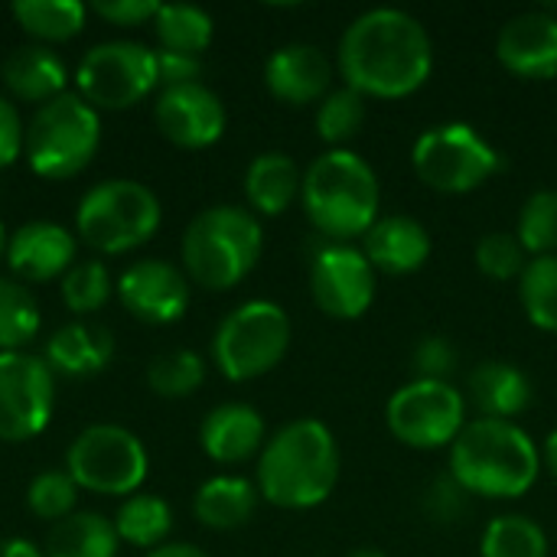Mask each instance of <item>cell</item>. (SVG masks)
<instances>
[{"instance_id": "6da1fadb", "label": "cell", "mask_w": 557, "mask_h": 557, "mask_svg": "<svg viewBox=\"0 0 557 557\" xmlns=\"http://www.w3.org/2000/svg\"><path fill=\"white\" fill-rule=\"evenodd\" d=\"M339 75L362 98L398 101L421 91L434 72V42L428 26L398 7L359 13L339 36Z\"/></svg>"}, {"instance_id": "7a4b0ae2", "label": "cell", "mask_w": 557, "mask_h": 557, "mask_svg": "<svg viewBox=\"0 0 557 557\" xmlns=\"http://www.w3.org/2000/svg\"><path fill=\"white\" fill-rule=\"evenodd\" d=\"M343 454L333 431L317 418H297L271 434L258 454V496L284 512L323 506L339 486Z\"/></svg>"}, {"instance_id": "3957f363", "label": "cell", "mask_w": 557, "mask_h": 557, "mask_svg": "<svg viewBox=\"0 0 557 557\" xmlns=\"http://www.w3.org/2000/svg\"><path fill=\"white\" fill-rule=\"evenodd\" d=\"M542 473V447L516 421L473 418L450 444V476L483 499H519Z\"/></svg>"}, {"instance_id": "277c9868", "label": "cell", "mask_w": 557, "mask_h": 557, "mask_svg": "<svg viewBox=\"0 0 557 557\" xmlns=\"http://www.w3.org/2000/svg\"><path fill=\"white\" fill-rule=\"evenodd\" d=\"M300 206L323 238L349 245L352 238H366L379 222L382 186L369 160L356 150H326L304 173Z\"/></svg>"}, {"instance_id": "5b68a950", "label": "cell", "mask_w": 557, "mask_h": 557, "mask_svg": "<svg viewBox=\"0 0 557 557\" xmlns=\"http://www.w3.org/2000/svg\"><path fill=\"white\" fill-rule=\"evenodd\" d=\"M264 255V228L245 206H209L183 232L180 258L189 281L206 290L238 287Z\"/></svg>"}, {"instance_id": "8992f818", "label": "cell", "mask_w": 557, "mask_h": 557, "mask_svg": "<svg viewBox=\"0 0 557 557\" xmlns=\"http://www.w3.org/2000/svg\"><path fill=\"white\" fill-rule=\"evenodd\" d=\"M101 147V117L78 95L65 91L39 104L23 134V157L29 170L49 183L78 176Z\"/></svg>"}, {"instance_id": "52a82bcc", "label": "cell", "mask_w": 557, "mask_h": 557, "mask_svg": "<svg viewBox=\"0 0 557 557\" xmlns=\"http://www.w3.org/2000/svg\"><path fill=\"white\" fill-rule=\"evenodd\" d=\"M163 222L160 199L137 180H104L75 209L78 238L101 255H124L147 245Z\"/></svg>"}, {"instance_id": "ba28073f", "label": "cell", "mask_w": 557, "mask_h": 557, "mask_svg": "<svg viewBox=\"0 0 557 557\" xmlns=\"http://www.w3.org/2000/svg\"><path fill=\"white\" fill-rule=\"evenodd\" d=\"M294 339L290 317L274 300H245L212 336V362L228 382H255L274 372Z\"/></svg>"}, {"instance_id": "9c48e42d", "label": "cell", "mask_w": 557, "mask_h": 557, "mask_svg": "<svg viewBox=\"0 0 557 557\" xmlns=\"http://www.w3.org/2000/svg\"><path fill=\"white\" fill-rule=\"evenodd\" d=\"M411 166L428 189L444 196H467L503 170V153L473 124L447 121L428 127L414 140Z\"/></svg>"}, {"instance_id": "30bf717a", "label": "cell", "mask_w": 557, "mask_h": 557, "mask_svg": "<svg viewBox=\"0 0 557 557\" xmlns=\"http://www.w3.org/2000/svg\"><path fill=\"white\" fill-rule=\"evenodd\" d=\"M150 470L144 441L121 424H91L65 450V473L95 496H134Z\"/></svg>"}, {"instance_id": "8fae6325", "label": "cell", "mask_w": 557, "mask_h": 557, "mask_svg": "<svg viewBox=\"0 0 557 557\" xmlns=\"http://www.w3.org/2000/svg\"><path fill=\"white\" fill-rule=\"evenodd\" d=\"M157 85V52L134 39L98 42L82 55L75 69V88L95 111L134 108L153 95Z\"/></svg>"}, {"instance_id": "7c38bea8", "label": "cell", "mask_w": 557, "mask_h": 557, "mask_svg": "<svg viewBox=\"0 0 557 557\" xmlns=\"http://www.w3.org/2000/svg\"><path fill=\"white\" fill-rule=\"evenodd\" d=\"M385 424L392 437L411 450H441L467 428V398L454 382L411 379L388 398Z\"/></svg>"}, {"instance_id": "4fadbf2b", "label": "cell", "mask_w": 557, "mask_h": 557, "mask_svg": "<svg viewBox=\"0 0 557 557\" xmlns=\"http://www.w3.org/2000/svg\"><path fill=\"white\" fill-rule=\"evenodd\" d=\"M55 411V372L42 356L0 352V441L39 437Z\"/></svg>"}, {"instance_id": "5bb4252c", "label": "cell", "mask_w": 557, "mask_h": 557, "mask_svg": "<svg viewBox=\"0 0 557 557\" xmlns=\"http://www.w3.org/2000/svg\"><path fill=\"white\" fill-rule=\"evenodd\" d=\"M379 271L362 248L330 242L313 255L310 294L313 304L333 320H359L375 304Z\"/></svg>"}, {"instance_id": "9a60e30c", "label": "cell", "mask_w": 557, "mask_h": 557, "mask_svg": "<svg viewBox=\"0 0 557 557\" xmlns=\"http://www.w3.org/2000/svg\"><path fill=\"white\" fill-rule=\"evenodd\" d=\"M153 124L170 144L183 150H206L222 140L228 114L222 98L209 85L189 82V85L163 88L157 95Z\"/></svg>"}, {"instance_id": "2e32d148", "label": "cell", "mask_w": 557, "mask_h": 557, "mask_svg": "<svg viewBox=\"0 0 557 557\" xmlns=\"http://www.w3.org/2000/svg\"><path fill=\"white\" fill-rule=\"evenodd\" d=\"M124 310L150 326H166L186 317L189 310V277L163 258L134 261L114 284Z\"/></svg>"}, {"instance_id": "e0dca14e", "label": "cell", "mask_w": 557, "mask_h": 557, "mask_svg": "<svg viewBox=\"0 0 557 557\" xmlns=\"http://www.w3.org/2000/svg\"><path fill=\"white\" fill-rule=\"evenodd\" d=\"M496 59L506 72L532 82L557 75V16L552 10H525L496 36Z\"/></svg>"}, {"instance_id": "ac0fdd59", "label": "cell", "mask_w": 557, "mask_h": 557, "mask_svg": "<svg viewBox=\"0 0 557 557\" xmlns=\"http://www.w3.org/2000/svg\"><path fill=\"white\" fill-rule=\"evenodd\" d=\"M75 235L59 222H26L7 238V268L23 284H46L65 277L75 264Z\"/></svg>"}, {"instance_id": "d6986e66", "label": "cell", "mask_w": 557, "mask_h": 557, "mask_svg": "<svg viewBox=\"0 0 557 557\" xmlns=\"http://www.w3.org/2000/svg\"><path fill=\"white\" fill-rule=\"evenodd\" d=\"M264 85L284 104H313L330 95L333 65L313 42H287L264 62Z\"/></svg>"}, {"instance_id": "ffe728a7", "label": "cell", "mask_w": 557, "mask_h": 557, "mask_svg": "<svg viewBox=\"0 0 557 557\" xmlns=\"http://www.w3.org/2000/svg\"><path fill=\"white\" fill-rule=\"evenodd\" d=\"M268 444V428L258 408L245 401H225L202 418L199 447L209 460L222 467L245 463L258 457Z\"/></svg>"}, {"instance_id": "44dd1931", "label": "cell", "mask_w": 557, "mask_h": 557, "mask_svg": "<svg viewBox=\"0 0 557 557\" xmlns=\"http://www.w3.org/2000/svg\"><path fill=\"white\" fill-rule=\"evenodd\" d=\"M362 251L375 271L405 277L428 264L431 232L411 215H379V222L362 238Z\"/></svg>"}, {"instance_id": "7402d4cb", "label": "cell", "mask_w": 557, "mask_h": 557, "mask_svg": "<svg viewBox=\"0 0 557 557\" xmlns=\"http://www.w3.org/2000/svg\"><path fill=\"white\" fill-rule=\"evenodd\" d=\"M467 392L480 418H496V421H516L535 401L532 379L519 366L503 359L480 362L467 379Z\"/></svg>"}, {"instance_id": "603a6c76", "label": "cell", "mask_w": 557, "mask_h": 557, "mask_svg": "<svg viewBox=\"0 0 557 557\" xmlns=\"http://www.w3.org/2000/svg\"><path fill=\"white\" fill-rule=\"evenodd\" d=\"M0 78L7 85V91L16 101L26 104H49L52 98L65 95V82H69V69L62 62L59 52H52L42 42H26L16 46L3 65H0Z\"/></svg>"}, {"instance_id": "cb8c5ba5", "label": "cell", "mask_w": 557, "mask_h": 557, "mask_svg": "<svg viewBox=\"0 0 557 557\" xmlns=\"http://www.w3.org/2000/svg\"><path fill=\"white\" fill-rule=\"evenodd\" d=\"M46 366L69 379H88L111 366L114 359V336L108 326L98 323H65L46 343Z\"/></svg>"}, {"instance_id": "d4e9b609", "label": "cell", "mask_w": 557, "mask_h": 557, "mask_svg": "<svg viewBox=\"0 0 557 557\" xmlns=\"http://www.w3.org/2000/svg\"><path fill=\"white\" fill-rule=\"evenodd\" d=\"M304 173L297 160L284 150L258 153L245 170V199L255 215H284L294 199H300Z\"/></svg>"}, {"instance_id": "484cf974", "label": "cell", "mask_w": 557, "mask_h": 557, "mask_svg": "<svg viewBox=\"0 0 557 557\" xmlns=\"http://www.w3.org/2000/svg\"><path fill=\"white\" fill-rule=\"evenodd\" d=\"M258 486L245 476H212L196 490V522L212 532H232L251 522L258 509Z\"/></svg>"}, {"instance_id": "4316f807", "label": "cell", "mask_w": 557, "mask_h": 557, "mask_svg": "<svg viewBox=\"0 0 557 557\" xmlns=\"http://www.w3.org/2000/svg\"><path fill=\"white\" fill-rule=\"evenodd\" d=\"M117 532L98 512H72L69 519L49 525L46 532V557H117Z\"/></svg>"}, {"instance_id": "83f0119b", "label": "cell", "mask_w": 557, "mask_h": 557, "mask_svg": "<svg viewBox=\"0 0 557 557\" xmlns=\"http://www.w3.org/2000/svg\"><path fill=\"white\" fill-rule=\"evenodd\" d=\"M13 20L36 42H69L85 29L88 7L78 0H16L10 7Z\"/></svg>"}, {"instance_id": "f1b7e54d", "label": "cell", "mask_w": 557, "mask_h": 557, "mask_svg": "<svg viewBox=\"0 0 557 557\" xmlns=\"http://www.w3.org/2000/svg\"><path fill=\"white\" fill-rule=\"evenodd\" d=\"M173 529V509L166 499L153 493H134L121 503L114 516V532L121 542L134 548H160L166 545V535Z\"/></svg>"}, {"instance_id": "f546056e", "label": "cell", "mask_w": 557, "mask_h": 557, "mask_svg": "<svg viewBox=\"0 0 557 557\" xmlns=\"http://www.w3.org/2000/svg\"><path fill=\"white\" fill-rule=\"evenodd\" d=\"M153 33L160 49L166 52H183V55H199L209 49L215 23L202 7L193 3H160L153 16Z\"/></svg>"}, {"instance_id": "4dcf8cb0", "label": "cell", "mask_w": 557, "mask_h": 557, "mask_svg": "<svg viewBox=\"0 0 557 557\" xmlns=\"http://www.w3.org/2000/svg\"><path fill=\"white\" fill-rule=\"evenodd\" d=\"M39 326L42 313L29 287L16 277H0V352H26Z\"/></svg>"}, {"instance_id": "1f68e13d", "label": "cell", "mask_w": 557, "mask_h": 557, "mask_svg": "<svg viewBox=\"0 0 557 557\" xmlns=\"http://www.w3.org/2000/svg\"><path fill=\"white\" fill-rule=\"evenodd\" d=\"M480 557H548V535L529 516H496L483 529Z\"/></svg>"}, {"instance_id": "d6a6232c", "label": "cell", "mask_w": 557, "mask_h": 557, "mask_svg": "<svg viewBox=\"0 0 557 557\" xmlns=\"http://www.w3.org/2000/svg\"><path fill=\"white\" fill-rule=\"evenodd\" d=\"M519 300L535 330L557 333V255L529 258L519 277Z\"/></svg>"}, {"instance_id": "836d02e7", "label": "cell", "mask_w": 557, "mask_h": 557, "mask_svg": "<svg viewBox=\"0 0 557 557\" xmlns=\"http://www.w3.org/2000/svg\"><path fill=\"white\" fill-rule=\"evenodd\" d=\"M206 382V362L193 349H170L147 366V385L160 398H189Z\"/></svg>"}, {"instance_id": "e575fe53", "label": "cell", "mask_w": 557, "mask_h": 557, "mask_svg": "<svg viewBox=\"0 0 557 557\" xmlns=\"http://www.w3.org/2000/svg\"><path fill=\"white\" fill-rule=\"evenodd\" d=\"M362 124H366V98L349 85L330 91L317 108V134L333 150H346V144L362 131Z\"/></svg>"}, {"instance_id": "d590c367", "label": "cell", "mask_w": 557, "mask_h": 557, "mask_svg": "<svg viewBox=\"0 0 557 557\" xmlns=\"http://www.w3.org/2000/svg\"><path fill=\"white\" fill-rule=\"evenodd\" d=\"M516 238L529 258L557 255V189H539L522 202Z\"/></svg>"}, {"instance_id": "8d00e7d4", "label": "cell", "mask_w": 557, "mask_h": 557, "mask_svg": "<svg viewBox=\"0 0 557 557\" xmlns=\"http://www.w3.org/2000/svg\"><path fill=\"white\" fill-rule=\"evenodd\" d=\"M78 486L65 470H42L29 480L26 486V506L36 519L42 522H62L72 512H78Z\"/></svg>"}, {"instance_id": "74e56055", "label": "cell", "mask_w": 557, "mask_h": 557, "mask_svg": "<svg viewBox=\"0 0 557 557\" xmlns=\"http://www.w3.org/2000/svg\"><path fill=\"white\" fill-rule=\"evenodd\" d=\"M59 290H62V304L72 313H95L111 300L114 281L101 261H82V264H72L65 271Z\"/></svg>"}, {"instance_id": "f35d334b", "label": "cell", "mask_w": 557, "mask_h": 557, "mask_svg": "<svg viewBox=\"0 0 557 557\" xmlns=\"http://www.w3.org/2000/svg\"><path fill=\"white\" fill-rule=\"evenodd\" d=\"M476 268L490 277V281H519L525 264H529V251L522 248V242L516 238V232H490L476 242Z\"/></svg>"}, {"instance_id": "ab89813d", "label": "cell", "mask_w": 557, "mask_h": 557, "mask_svg": "<svg viewBox=\"0 0 557 557\" xmlns=\"http://www.w3.org/2000/svg\"><path fill=\"white\" fill-rule=\"evenodd\" d=\"M457 349L447 336L434 333V336H424L414 352H411V369H414V379H424V382H450V375L457 372Z\"/></svg>"}, {"instance_id": "60d3db41", "label": "cell", "mask_w": 557, "mask_h": 557, "mask_svg": "<svg viewBox=\"0 0 557 557\" xmlns=\"http://www.w3.org/2000/svg\"><path fill=\"white\" fill-rule=\"evenodd\" d=\"M424 516L434 519L437 525H457L463 516H467V506H470V493L447 473V476H437L428 490H424Z\"/></svg>"}, {"instance_id": "b9f144b4", "label": "cell", "mask_w": 557, "mask_h": 557, "mask_svg": "<svg viewBox=\"0 0 557 557\" xmlns=\"http://www.w3.org/2000/svg\"><path fill=\"white\" fill-rule=\"evenodd\" d=\"M157 10H160L157 0H104V3L98 0L91 7V13L111 26H140V23L153 20Z\"/></svg>"}, {"instance_id": "7bdbcfd3", "label": "cell", "mask_w": 557, "mask_h": 557, "mask_svg": "<svg viewBox=\"0 0 557 557\" xmlns=\"http://www.w3.org/2000/svg\"><path fill=\"white\" fill-rule=\"evenodd\" d=\"M23 121H20V111L16 104L0 95V170L13 166L16 157L23 153Z\"/></svg>"}, {"instance_id": "ee69618b", "label": "cell", "mask_w": 557, "mask_h": 557, "mask_svg": "<svg viewBox=\"0 0 557 557\" xmlns=\"http://www.w3.org/2000/svg\"><path fill=\"white\" fill-rule=\"evenodd\" d=\"M157 72H160V85H163V88L189 85V82H199L202 59H199V55H183V52L157 49Z\"/></svg>"}, {"instance_id": "f6af8a7d", "label": "cell", "mask_w": 557, "mask_h": 557, "mask_svg": "<svg viewBox=\"0 0 557 557\" xmlns=\"http://www.w3.org/2000/svg\"><path fill=\"white\" fill-rule=\"evenodd\" d=\"M0 557H46V552L29 539H7L0 542Z\"/></svg>"}, {"instance_id": "bcb514c9", "label": "cell", "mask_w": 557, "mask_h": 557, "mask_svg": "<svg viewBox=\"0 0 557 557\" xmlns=\"http://www.w3.org/2000/svg\"><path fill=\"white\" fill-rule=\"evenodd\" d=\"M147 557H209L202 548L189 545V542H166L153 552H147Z\"/></svg>"}, {"instance_id": "7dc6e473", "label": "cell", "mask_w": 557, "mask_h": 557, "mask_svg": "<svg viewBox=\"0 0 557 557\" xmlns=\"http://www.w3.org/2000/svg\"><path fill=\"white\" fill-rule=\"evenodd\" d=\"M542 467L557 480V428L545 437V444H542Z\"/></svg>"}, {"instance_id": "c3c4849f", "label": "cell", "mask_w": 557, "mask_h": 557, "mask_svg": "<svg viewBox=\"0 0 557 557\" xmlns=\"http://www.w3.org/2000/svg\"><path fill=\"white\" fill-rule=\"evenodd\" d=\"M349 557H388L385 552H379V548H359V552H352Z\"/></svg>"}, {"instance_id": "681fc988", "label": "cell", "mask_w": 557, "mask_h": 557, "mask_svg": "<svg viewBox=\"0 0 557 557\" xmlns=\"http://www.w3.org/2000/svg\"><path fill=\"white\" fill-rule=\"evenodd\" d=\"M7 238H10V235H7V228H3V222H0V261L7 258Z\"/></svg>"}]
</instances>
